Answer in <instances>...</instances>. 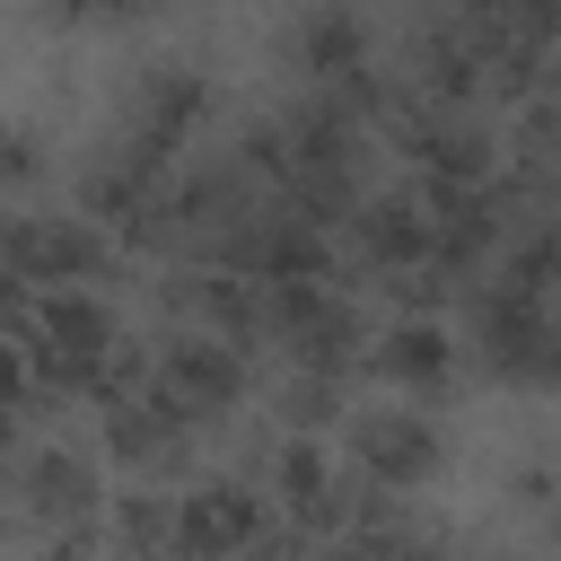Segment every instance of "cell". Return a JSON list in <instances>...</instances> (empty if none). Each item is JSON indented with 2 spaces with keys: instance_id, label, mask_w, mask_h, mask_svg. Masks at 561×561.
Segmentation results:
<instances>
[{
  "instance_id": "5b68a950",
  "label": "cell",
  "mask_w": 561,
  "mask_h": 561,
  "mask_svg": "<svg viewBox=\"0 0 561 561\" xmlns=\"http://www.w3.org/2000/svg\"><path fill=\"white\" fill-rule=\"evenodd\" d=\"M351 456H359L368 482H421L438 465V438H430L421 412H359L351 421Z\"/></svg>"
},
{
  "instance_id": "6da1fadb",
  "label": "cell",
  "mask_w": 561,
  "mask_h": 561,
  "mask_svg": "<svg viewBox=\"0 0 561 561\" xmlns=\"http://www.w3.org/2000/svg\"><path fill=\"white\" fill-rule=\"evenodd\" d=\"M193 105H202V79H184V70H149L140 96L123 105V123H114V149L79 175V210H88V219H123V210H140V193H149L167 140L193 123Z\"/></svg>"
},
{
  "instance_id": "7a4b0ae2",
  "label": "cell",
  "mask_w": 561,
  "mask_h": 561,
  "mask_svg": "<svg viewBox=\"0 0 561 561\" xmlns=\"http://www.w3.org/2000/svg\"><path fill=\"white\" fill-rule=\"evenodd\" d=\"M473 342H482V368L508 377V386H561V307H552V280L535 272H500L491 289H473Z\"/></svg>"
},
{
  "instance_id": "277c9868",
  "label": "cell",
  "mask_w": 561,
  "mask_h": 561,
  "mask_svg": "<svg viewBox=\"0 0 561 561\" xmlns=\"http://www.w3.org/2000/svg\"><path fill=\"white\" fill-rule=\"evenodd\" d=\"M96 263H105L96 228L44 219V210H18L9 219V272H18V289H61V280H88Z\"/></svg>"
},
{
  "instance_id": "9c48e42d",
  "label": "cell",
  "mask_w": 561,
  "mask_h": 561,
  "mask_svg": "<svg viewBox=\"0 0 561 561\" xmlns=\"http://www.w3.org/2000/svg\"><path fill=\"white\" fill-rule=\"evenodd\" d=\"M280 491H289L298 508H316V500H324V456H316V447H280Z\"/></svg>"
},
{
  "instance_id": "3957f363",
  "label": "cell",
  "mask_w": 561,
  "mask_h": 561,
  "mask_svg": "<svg viewBox=\"0 0 561 561\" xmlns=\"http://www.w3.org/2000/svg\"><path fill=\"white\" fill-rule=\"evenodd\" d=\"M149 386L184 412V421H210V412H228L237 403V386H245V359H237V333H184L158 368H149Z\"/></svg>"
},
{
  "instance_id": "8992f818",
  "label": "cell",
  "mask_w": 561,
  "mask_h": 561,
  "mask_svg": "<svg viewBox=\"0 0 561 561\" xmlns=\"http://www.w3.org/2000/svg\"><path fill=\"white\" fill-rule=\"evenodd\" d=\"M298 70L324 79V88H351V79L368 70V26H359L342 0L307 9V18H298Z\"/></svg>"
},
{
  "instance_id": "ba28073f",
  "label": "cell",
  "mask_w": 561,
  "mask_h": 561,
  "mask_svg": "<svg viewBox=\"0 0 561 561\" xmlns=\"http://www.w3.org/2000/svg\"><path fill=\"white\" fill-rule=\"evenodd\" d=\"M263 535V517H254V500H237V491H202V500H184V517H175V543L184 552H237V543H254Z\"/></svg>"
},
{
  "instance_id": "52a82bcc",
  "label": "cell",
  "mask_w": 561,
  "mask_h": 561,
  "mask_svg": "<svg viewBox=\"0 0 561 561\" xmlns=\"http://www.w3.org/2000/svg\"><path fill=\"white\" fill-rule=\"evenodd\" d=\"M447 368H456V342H447V324H394V333L377 342V377H394V386H421V394H438V386H447Z\"/></svg>"
}]
</instances>
